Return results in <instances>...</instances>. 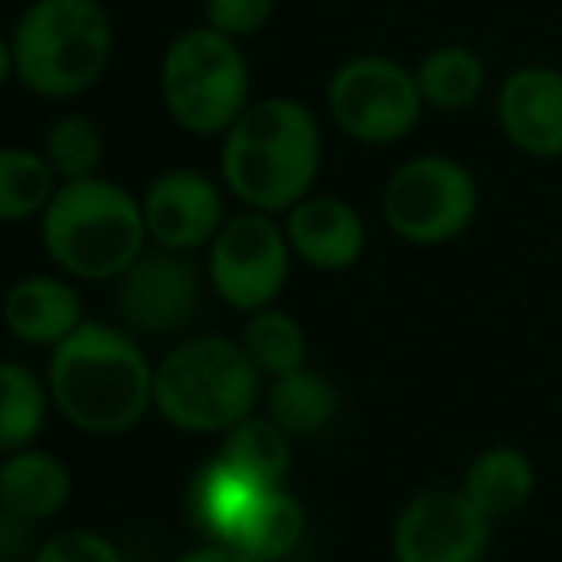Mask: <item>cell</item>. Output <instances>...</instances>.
Returning a JSON list of instances; mask_svg holds the SVG:
<instances>
[{
    "instance_id": "cell-1",
    "label": "cell",
    "mask_w": 562,
    "mask_h": 562,
    "mask_svg": "<svg viewBox=\"0 0 562 562\" xmlns=\"http://www.w3.org/2000/svg\"><path fill=\"white\" fill-rule=\"evenodd\" d=\"M116 27L101 0H32L0 43V78L47 101L81 97L104 78Z\"/></svg>"
},
{
    "instance_id": "cell-2",
    "label": "cell",
    "mask_w": 562,
    "mask_h": 562,
    "mask_svg": "<svg viewBox=\"0 0 562 562\" xmlns=\"http://www.w3.org/2000/svg\"><path fill=\"white\" fill-rule=\"evenodd\" d=\"M321 124L293 97H266L232 124L220 150L224 186L255 212H290L321 173Z\"/></svg>"
},
{
    "instance_id": "cell-3",
    "label": "cell",
    "mask_w": 562,
    "mask_h": 562,
    "mask_svg": "<svg viewBox=\"0 0 562 562\" xmlns=\"http://www.w3.org/2000/svg\"><path fill=\"white\" fill-rule=\"evenodd\" d=\"M47 390L74 428L116 436L150 413L155 370L132 336L86 321L50 355Z\"/></svg>"
},
{
    "instance_id": "cell-4",
    "label": "cell",
    "mask_w": 562,
    "mask_h": 562,
    "mask_svg": "<svg viewBox=\"0 0 562 562\" xmlns=\"http://www.w3.org/2000/svg\"><path fill=\"white\" fill-rule=\"evenodd\" d=\"M147 239L143 201L104 178L63 181L50 209L43 212L47 255L66 273L86 281L124 278L143 258Z\"/></svg>"
},
{
    "instance_id": "cell-5",
    "label": "cell",
    "mask_w": 562,
    "mask_h": 562,
    "mask_svg": "<svg viewBox=\"0 0 562 562\" xmlns=\"http://www.w3.org/2000/svg\"><path fill=\"white\" fill-rule=\"evenodd\" d=\"M262 374L232 339H189L155 367V408L166 424L193 436L227 431L255 416Z\"/></svg>"
},
{
    "instance_id": "cell-6",
    "label": "cell",
    "mask_w": 562,
    "mask_h": 562,
    "mask_svg": "<svg viewBox=\"0 0 562 562\" xmlns=\"http://www.w3.org/2000/svg\"><path fill=\"white\" fill-rule=\"evenodd\" d=\"M158 89L170 120L189 135H227L250 109V63L239 40L209 24L173 35L162 55Z\"/></svg>"
},
{
    "instance_id": "cell-7",
    "label": "cell",
    "mask_w": 562,
    "mask_h": 562,
    "mask_svg": "<svg viewBox=\"0 0 562 562\" xmlns=\"http://www.w3.org/2000/svg\"><path fill=\"white\" fill-rule=\"evenodd\" d=\"M382 212L393 235L416 247L451 243L477 216V181L447 155H416L390 173Z\"/></svg>"
},
{
    "instance_id": "cell-8",
    "label": "cell",
    "mask_w": 562,
    "mask_h": 562,
    "mask_svg": "<svg viewBox=\"0 0 562 562\" xmlns=\"http://www.w3.org/2000/svg\"><path fill=\"white\" fill-rule=\"evenodd\" d=\"M428 109L416 86V70L390 55H355L331 74L328 112L336 127L355 143L390 147L401 143Z\"/></svg>"
},
{
    "instance_id": "cell-9",
    "label": "cell",
    "mask_w": 562,
    "mask_h": 562,
    "mask_svg": "<svg viewBox=\"0 0 562 562\" xmlns=\"http://www.w3.org/2000/svg\"><path fill=\"white\" fill-rule=\"evenodd\" d=\"M290 235L270 220V212H243L227 220L209 243L212 290L239 313H262L278 301L290 278Z\"/></svg>"
},
{
    "instance_id": "cell-10",
    "label": "cell",
    "mask_w": 562,
    "mask_h": 562,
    "mask_svg": "<svg viewBox=\"0 0 562 562\" xmlns=\"http://www.w3.org/2000/svg\"><path fill=\"white\" fill-rule=\"evenodd\" d=\"M490 516L462 490L416 493L393 524L397 562H482L490 551Z\"/></svg>"
},
{
    "instance_id": "cell-11",
    "label": "cell",
    "mask_w": 562,
    "mask_h": 562,
    "mask_svg": "<svg viewBox=\"0 0 562 562\" xmlns=\"http://www.w3.org/2000/svg\"><path fill=\"white\" fill-rule=\"evenodd\" d=\"M116 305L135 331L170 336V331L186 328L201 305V273L193 270L189 258H181V250L143 255L120 278Z\"/></svg>"
},
{
    "instance_id": "cell-12",
    "label": "cell",
    "mask_w": 562,
    "mask_h": 562,
    "mask_svg": "<svg viewBox=\"0 0 562 562\" xmlns=\"http://www.w3.org/2000/svg\"><path fill=\"white\" fill-rule=\"evenodd\" d=\"M150 239L162 250H196L224 227V201L212 178L201 170H166L143 193Z\"/></svg>"
},
{
    "instance_id": "cell-13",
    "label": "cell",
    "mask_w": 562,
    "mask_h": 562,
    "mask_svg": "<svg viewBox=\"0 0 562 562\" xmlns=\"http://www.w3.org/2000/svg\"><path fill=\"white\" fill-rule=\"evenodd\" d=\"M497 124L516 150L562 158V70L520 66L497 89Z\"/></svg>"
},
{
    "instance_id": "cell-14",
    "label": "cell",
    "mask_w": 562,
    "mask_h": 562,
    "mask_svg": "<svg viewBox=\"0 0 562 562\" xmlns=\"http://www.w3.org/2000/svg\"><path fill=\"white\" fill-rule=\"evenodd\" d=\"M293 255L324 273L351 270L367 250V224L339 196H305L290 209L285 220Z\"/></svg>"
},
{
    "instance_id": "cell-15",
    "label": "cell",
    "mask_w": 562,
    "mask_h": 562,
    "mask_svg": "<svg viewBox=\"0 0 562 562\" xmlns=\"http://www.w3.org/2000/svg\"><path fill=\"white\" fill-rule=\"evenodd\" d=\"M266 490H270V485L255 482L247 470L232 467L224 454H216V459L189 482L186 513H189V520H193V528L201 531L209 543H232L243 524H247V516L255 513L258 497H262Z\"/></svg>"
},
{
    "instance_id": "cell-16",
    "label": "cell",
    "mask_w": 562,
    "mask_h": 562,
    "mask_svg": "<svg viewBox=\"0 0 562 562\" xmlns=\"http://www.w3.org/2000/svg\"><path fill=\"white\" fill-rule=\"evenodd\" d=\"M4 324L20 344L58 347L81 328V297L58 278H24L4 297Z\"/></svg>"
},
{
    "instance_id": "cell-17",
    "label": "cell",
    "mask_w": 562,
    "mask_h": 562,
    "mask_svg": "<svg viewBox=\"0 0 562 562\" xmlns=\"http://www.w3.org/2000/svg\"><path fill=\"white\" fill-rule=\"evenodd\" d=\"M0 501H4V516L27 524L47 520L63 513L70 501V470L47 451H32V447L9 451L0 467Z\"/></svg>"
},
{
    "instance_id": "cell-18",
    "label": "cell",
    "mask_w": 562,
    "mask_h": 562,
    "mask_svg": "<svg viewBox=\"0 0 562 562\" xmlns=\"http://www.w3.org/2000/svg\"><path fill=\"white\" fill-rule=\"evenodd\" d=\"M462 493L482 508L490 520L520 513L536 493V470L531 459L516 447H490L470 462L462 477Z\"/></svg>"
},
{
    "instance_id": "cell-19",
    "label": "cell",
    "mask_w": 562,
    "mask_h": 562,
    "mask_svg": "<svg viewBox=\"0 0 562 562\" xmlns=\"http://www.w3.org/2000/svg\"><path fill=\"white\" fill-rule=\"evenodd\" d=\"M266 416L278 420L290 436H321L339 416V390L321 370H293L273 378L266 390Z\"/></svg>"
},
{
    "instance_id": "cell-20",
    "label": "cell",
    "mask_w": 562,
    "mask_h": 562,
    "mask_svg": "<svg viewBox=\"0 0 562 562\" xmlns=\"http://www.w3.org/2000/svg\"><path fill=\"white\" fill-rule=\"evenodd\" d=\"M416 86H420L428 109L462 112L485 93V63L462 43H447V47H436L420 58Z\"/></svg>"
},
{
    "instance_id": "cell-21",
    "label": "cell",
    "mask_w": 562,
    "mask_h": 562,
    "mask_svg": "<svg viewBox=\"0 0 562 562\" xmlns=\"http://www.w3.org/2000/svg\"><path fill=\"white\" fill-rule=\"evenodd\" d=\"M301 539H305V508L285 485H270L258 497L255 513L247 516L239 536L232 539V547H239V551L255 554L262 562H281L297 551Z\"/></svg>"
},
{
    "instance_id": "cell-22",
    "label": "cell",
    "mask_w": 562,
    "mask_h": 562,
    "mask_svg": "<svg viewBox=\"0 0 562 562\" xmlns=\"http://www.w3.org/2000/svg\"><path fill=\"white\" fill-rule=\"evenodd\" d=\"M220 454H224L232 467L247 470V474L262 485H281L293 462L290 431L281 428L278 420H270V416H247V420H239L235 428H227L224 451Z\"/></svg>"
},
{
    "instance_id": "cell-23",
    "label": "cell",
    "mask_w": 562,
    "mask_h": 562,
    "mask_svg": "<svg viewBox=\"0 0 562 562\" xmlns=\"http://www.w3.org/2000/svg\"><path fill=\"white\" fill-rule=\"evenodd\" d=\"M58 170L47 155H35L24 147H9L0 155V216L27 220L35 212H47L58 186Z\"/></svg>"
},
{
    "instance_id": "cell-24",
    "label": "cell",
    "mask_w": 562,
    "mask_h": 562,
    "mask_svg": "<svg viewBox=\"0 0 562 562\" xmlns=\"http://www.w3.org/2000/svg\"><path fill=\"white\" fill-rule=\"evenodd\" d=\"M239 344L258 367V374L270 378V382L301 370L308 355V339L301 324L290 313H278V308H262V313L250 316Z\"/></svg>"
},
{
    "instance_id": "cell-25",
    "label": "cell",
    "mask_w": 562,
    "mask_h": 562,
    "mask_svg": "<svg viewBox=\"0 0 562 562\" xmlns=\"http://www.w3.org/2000/svg\"><path fill=\"white\" fill-rule=\"evenodd\" d=\"M0 447L4 451H24L32 447V439L43 431L47 420V397L50 390H43V382L20 362H4L0 367Z\"/></svg>"
},
{
    "instance_id": "cell-26",
    "label": "cell",
    "mask_w": 562,
    "mask_h": 562,
    "mask_svg": "<svg viewBox=\"0 0 562 562\" xmlns=\"http://www.w3.org/2000/svg\"><path fill=\"white\" fill-rule=\"evenodd\" d=\"M43 155L50 158V166H55L63 181L97 178V170L104 162V135L93 120L74 112V116H63L50 124Z\"/></svg>"
},
{
    "instance_id": "cell-27",
    "label": "cell",
    "mask_w": 562,
    "mask_h": 562,
    "mask_svg": "<svg viewBox=\"0 0 562 562\" xmlns=\"http://www.w3.org/2000/svg\"><path fill=\"white\" fill-rule=\"evenodd\" d=\"M273 12H278V0H204V24L239 43L262 32Z\"/></svg>"
},
{
    "instance_id": "cell-28",
    "label": "cell",
    "mask_w": 562,
    "mask_h": 562,
    "mask_svg": "<svg viewBox=\"0 0 562 562\" xmlns=\"http://www.w3.org/2000/svg\"><path fill=\"white\" fill-rule=\"evenodd\" d=\"M32 562H124L116 551V543L97 531L86 528H70V531H58L50 536L47 543H40Z\"/></svg>"
},
{
    "instance_id": "cell-29",
    "label": "cell",
    "mask_w": 562,
    "mask_h": 562,
    "mask_svg": "<svg viewBox=\"0 0 562 562\" xmlns=\"http://www.w3.org/2000/svg\"><path fill=\"white\" fill-rule=\"evenodd\" d=\"M173 562H262V559H255V554L239 551V547H232V543H204V547L186 551Z\"/></svg>"
}]
</instances>
